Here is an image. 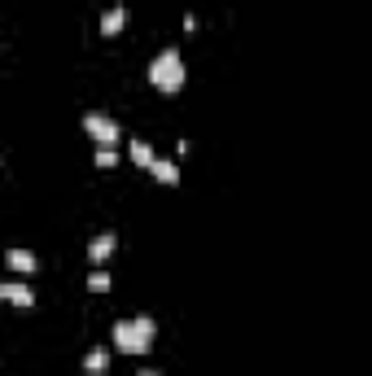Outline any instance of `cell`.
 <instances>
[{
	"instance_id": "1",
	"label": "cell",
	"mask_w": 372,
	"mask_h": 376,
	"mask_svg": "<svg viewBox=\"0 0 372 376\" xmlns=\"http://www.w3.org/2000/svg\"><path fill=\"white\" fill-rule=\"evenodd\" d=\"M154 337H158V329H154L149 315H132V319L114 324V346L123 350V355H145V350L154 346Z\"/></svg>"
},
{
	"instance_id": "2",
	"label": "cell",
	"mask_w": 372,
	"mask_h": 376,
	"mask_svg": "<svg viewBox=\"0 0 372 376\" xmlns=\"http://www.w3.org/2000/svg\"><path fill=\"white\" fill-rule=\"evenodd\" d=\"M149 84H154L158 92H180L184 88V57L176 53V48H162V53L154 57V66H149Z\"/></svg>"
},
{
	"instance_id": "3",
	"label": "cell",
	"mask_w": 372,
	"mask_h": 376,
	"mask_svg": "<svg viewBox=\"0 0 372 376\" xmlns=\"http://www.w3.org/2000/svg\"><path fill=\"white\" fill-rule=\"evenodd\" d=\"M84 132H88L96 144H118V136H123V132H118V123H114L110 114H96V110L84 114Z\"/></svg>"
},
{
	"instance_id": "4",
	"label": "cell",
	"mask_w": 372,
	"mask_h": 376,
	"mask_svg": "<svg viewBox=\"0 0 372 376\" xmlns=\"http://www.w3.org/2000/svg\"><path fill=\"white\" fill-rule=\"evenodd\" d=\"M0 297H5L9 307H35L31 285H22V280H5V285H0Z\"/></svg>"
},
{
	"instance_id": "5",
	"label": "cell",
	"mask_w": 372,
	"mask_h": 376,
	"mask_svg": "<svg viewBox=\"0 0 372 376\" xmlns=\"http://www.w3.org/2000/svg\"><path fill=\"white\" fill-rule=\"evenodd\" d=\"M114 245H118V237H114V232L92 237V241H88V258H92V263H106V258L114 254Z\"/></svg>"
},
{
	"instance_id": "6",
	"label": "cell",
	"mask_w": 372,
	"mask_h": 376,
	"mask_svg": "<svg viewBox=\"0 0 372 376\" xmlns=\"http://www.w3.org/2000/svg\"><path fill=\"white\" fill-rule=\"evenodd\" d=\"M149 171H154L158 184H180V166L167 162V158H154V162H149Z\"/></svg>"
},
{
	"instance_id": "7",
	"label": "cell",
	"mask_w": 372,
	"mask_h": 376,
	"mask_svg": "<svg viewBox=\"0 0 372 376\" xmlns=\"http://www.w3.org/2000/svg\"><path fill=\"white\" fill-rule=\"evenodd\" d=\"M5 263H9L13 271H22V275L35 271V254H31V249H5Z\"/></svg>"
},
{
	"instance_id": "8",
	"label": "cell",
	"mask_w": 372,
	"mask_h": 376,
	"mask_svg": "<svg viewBox=\"0 0 372 376\" xmlns=\"http://www.w3.org/2000/svg\"><path fill=\"white\" fill-rule=\"evenodd\" d=\"M123 22H128V9H106V18H101V35H118L123 31Z\"/></svg>"
},
{
	"instance_id": "9",
	"label": "cell",
	"mask_w": 372,
	"mask_h": 376,
	"mask_svg": "<svg viewBox=\"0 0 372 376\" xmlns=\"http://www.w3.org/2000/svg\"><path fill=\"white\" fill-rule=\"evenodd\" d=\"M128 154H132V162H136V166H149V162H154V158H158V154H154V149H149L145 140H136V136L128 140Z\"/></svg>"
},
{
	"instance_id": "10",
	"label": "cell",
	"mask_w": 372,
	"mask_h": 376,
	"mask_svg": "<svg viewBox=\"0 0 372 376\" xmlns=\"http://www.w3.org/2000/svg\"><path fill=\"white\" fill-rule=\"evenodd\" d=\"M84 368H88L92 376H101V372L110 368V350H101V346H96V350H88V359H84Z\"/></svg>"
},
{
	"instance_id": "11",
	"label": "cell",
	"mask_w": 372,
	"mask_h": 376,
	"mask_svg": "<svg viewBox=\"0 0 372 376\" xmlns=\"http://www.w3.org/2000/svg\"><path fill=\"white\" fill-rule=\"evenodd\" d=\"M118 162V149L114 144H96V166H114Z\"/></svg>"
},
{
	"instance_id": "12",
	"label": "cell",
	"mask_w": 372,
	"mask_h": 376,
	"mask_svg": "<svg viewBox=\"0 0 372 376\" xmlns=\"http://www.w3.org/2000/svg\"><path fill=\"white\" fill-rule=\"evenodd\" d=\"M88 289H92V293H106V289H110V275H106V271H92V275H88Z\"/></svg>"
},
{
	"instance_id": "13",
	"label": "cell",
	"mask_w": 372,
	"mask_h": 376,
	"mask_svg": "<svg viewBox=\"0 0 372 376\" xmlns=\"http://www.w3.org/2000/svg\"><path fill=\"white\" fill-rule=\"evenodd\" d=\"M140 376H158V372H154V368H145V372H140Z\"/></svg>"
}]
</instances>
